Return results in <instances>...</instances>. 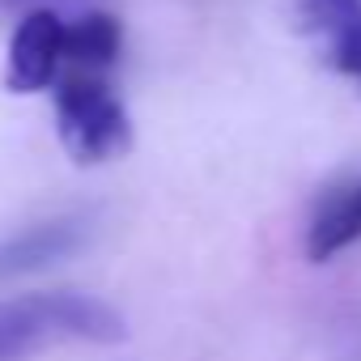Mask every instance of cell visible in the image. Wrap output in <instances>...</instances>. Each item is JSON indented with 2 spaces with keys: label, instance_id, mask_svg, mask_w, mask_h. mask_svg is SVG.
<instances>
[{
  "label": "cell",
  "instance_id": "cell-1",
  "mask_svg": "<svg viewBox=\"0 0 361 361\" xmlns=\"http://www.w3.org/2000/svg\"><path fill=\"white\" fill-rule=\"evenodd\" d=\"M128 323L90 293H26L0 302V361H26L60 344H119Z\"/></svg>",
  "mask_w": 361,
  "mask_h": 361
},
{
  "label": "cell",
  "instance_id": "cell-7",
  "mask_svg": "<svg viewBox=\"0 0 361 361\" xmlns=\"http://www.w3.org/2000/svg\"><path fill=\"white\" fill-rule=\"evenodd\" d=\"M123 51V22L106 9H90L68 22V68L73 73H106Z\"/></svg>",
  "mask_w": 361,
  "mask_h": 361
},
{
  "label": "cell",
  "instance_id": "cell-4",
  "mask_svg": "<svg viewBox=\"0 0 361 361\" xmlns=\"http://www.w3.org/2000/svg\"><path fill=\"white\" fill-rule=\"evenodd\" d=\"M298 18L319 60L361 90V0H298Z\"/></svg>",
  "mask_w": 361,
  "mask_h": 361
},
{
  "label": "cell",
  "instance_id": "cell-2",
  "mask_svg": "<svg viewBox=\"0 0 361 361\" xmlns=\"http://www.w3.org/2000/svg\"><path fill=\"white\" fill-rule=\"evenodd\" d=\"M56 132L77 166H102L132 149L128 102L98 73H73L56 85Z\"/></svg>",
  "mask_w": 361,
  "mask_h": 361
},
{
  "label": "cell",
  "instance_id": "cell-3",
  "mask_svg": "<svg viewBox=\"0 0 361 361\" xmlns=\"http://www.w3.org/2000/svg\"><path fill=\"white\" fill-rule=\"evenodd\" d=\"M68 64V18L56 9H35L18 22L5 56L9 94H43Z\"/></svg>",
  "mask_w": 361,
  "mask_h": 361
},
{
  "label": "cell",
  "instance_id": "cell-6",
  "mask_svg": "<svg viewBox=\"0 0 361 361\" xmlns=\"http://www.w3.org/2000/svg\"><path fill=\"white\" fill-rule=\"evenodd\" d=\"M357 243H361V174L327 188L314 200L302 247H306L310 264H327V259H336L340 251H348Z\"/></svg>",
  "mask_w": 361,
  "mask_h": 361
},
{
  "label": "cell",
  "instance_id": "cell-5",
  "mask_svg": "<svg viewBox=\"0 0 361 361\" xmlns=\"http://www.w3.org/2000/svg\"><path fill=\"white\" fill-rule=\"evenodd\" d=\"M90 234H94L90 217H51V221H39L30 230L0 238V285L73 259L90 243Z\"/></svg>",
  "mask_w": 361,
  "mask_h": 361
}]
</instances>
